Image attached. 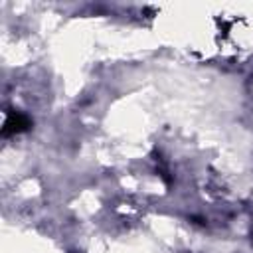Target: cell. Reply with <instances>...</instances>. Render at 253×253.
<instances>
[{"mask_svg":"<svg viewBox=\"0 0 253 253\" xmlns=\"http://www.w3.org/2000/svg\"><path fill=\"white\" fill-rule=\"evenodd\" d=\"M32 126V121L28 115L24 113H18V111H10L8 117H6V123H4V128H2V134L4 136H10V134H18V132H24Z\"/></svg>","mask_w":253,"mask_h":253,"instance_id":"1","label":"cell"}]
</instances>
